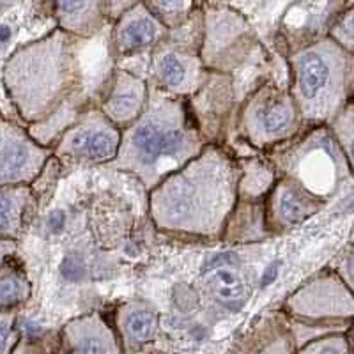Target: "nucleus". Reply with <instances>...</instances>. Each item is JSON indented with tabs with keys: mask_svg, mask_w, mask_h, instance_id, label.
Wrapping results in <instances>:
<instances>
[{
	"mask_svg": "<svg viewBox=\"0 0 354 354\" xmlns=\"http://www.w3.org/2000/svg\"><path fill=\"white\" fill-rule=\"evenodd\" d=\"M55 354H122V349L112 328L100 315H88L66 326Z\"/></svg>",
	"mask_w": 354,
	"mask_h": 354,
	"instance_id": "nucleus-9",
	"label": "nucleus"
},
{
	"mask_svg": "<svg viewBox=\"0 0 354 354\" xmlns=\"http://www.w3.org/2000/svg\"><path fill=\"white\" fill-rule=\"evenodd\" d=\"M144 8L154 9V12H151V15H154V17L160 15L163 21L176 25L177 21L188 15L194 4L192 2H147V4H144Z\"/></svg>",
	"mask_w": 354,
	"mask_h": 354,
	"instance_id": "nucleus-21",
	"label": "nucleus"
},
{
	"mask_svg": "<svg viewBox=\"0 0 354 354\" xmlns=\"http://www.w3.org/2000/svg\"><path fill=\"white\" fill-rule=\"evenodd\" d=\"M236 195V172L223 153L205 151L174 174L153 194V213L161 227L218 234Z\"/></svg>",
	"mask_w": 354,
	"mask_h": 354,
	"instance_id": "nucleus-1",
	"label": "nucleus"
},
{
	"mask_svg": "<svg viewBox=\"0 0 354 354\" xmlns=\"http://www.w3.org/2000/svg\"><path fill=\"white\" fill-rule=\"evenodd\" d=\"M17 310H2L0 312V354H12L20 340L18 333Z\"/></svg>",
	"mask_w": 354,
	"mask_h": 354,
	"instance_id": "nucleus-20",
	"label": "nucleus"
},
{
	"mask_svg": "<svg viewBox=\"0 0 354 354\" xmlns=\"http://www.w3.org/2000/svg\"><path fill=\"white\" fill-rule=\"evenodd\" d=\"M30 294L27 278L20 271L0 274V312L11 310L24 303Z\"/></svg>",
	"mask_w": 354,
	"mask_h": 354,
	"instance_id": "nucleus-18",
	"label": "nucleus"
},
{
	"mask_svg": "<svg viewBox=\"0 0 354 354\" xmlns=\"http://www.w3.org/2000/svg\"><path fill=\"white\" fill-rule=\"evenodd\" d=\"M294 105L308 119H330L344 101V50L333 41L301 50L292 59Z\"/></svg>",
	"mask_w": 354,
	"mask_h": 354,
	"instance_id": "nucleus-3",
	"label": "nucleus"
},
{
	"mask_svg": "<svg viewBox=\"0 0 354 354\" xmlns=\"http://www.w3.org/2000/svg\"><path fill=\"white\" fill-rule=\"evenodd\" d=\"M289 308L296 315L308 319L351 317L353 298L340 280L333 277L315 280L289 299Z\"/></svg>",
	"mask_w": 354,
	"mask_h": 354,
	"instance_id": "nucleus-7",
	"label": "nucleus"
},
{
	"mask_svg": "<svg viewBox=\"0 0 354 354\" xmlns=\"http://www.w3.org/2000/svg\"><path fill=\"white\" fill-rule=\"evenodd\" d=\"M48 153L30 135L0 119V188L27 185L39 174Z\"/></svg>",
	"mask_w": 354,
	"mask_h": 354,
	"instance_id": "nucleus-5",
	"label": "nucleus"
},
{
	"mask_svg": "<svg viewBox=\"0 0 354 354\" xmlns=\"http://www.w3.org/2000/svg\"><path fill=\"white\" fill-rule=\"evenodd\" d=\"M12 37V28L8 24H0V43H8Z\"/></svg>",
	"mask_w": 354,
	"mask_h": 354,
	"instance_id": "nucleus-29",
	"label": "nucleus"
},
{
	"mask_svg": "<svg viewBox=\"0 0 354 354\" xmlns=\"http://www.w3.org/2000/svg\"><path fill=\"white\" fill-rule=\"evenodd\" d=\"M121 144V135L112 122L105 121L100 113H93L62 138L59 151L75 158L94 161L112 160Z\"/></svg>",
	"mask_w": 354,
	"mask_h": 354,
	"instance_id": "nucleus-8",
	"label": "nucleus"
},
{
	"mask_svg": "<svg viewBox=\"0 0 354 354\" xmlns=\"http://www.w3.org/2000/svg\"><path fill=\"white\" fill-rule=\"evenodd\" d=\"M176 106L142 117L129 129L117 167H128L142 176L156 174L170 161H181L198 147L194 133L185 128V119Z\"/></svg>",
	"mask_w": 354,
	"mask_h": 354,
	"instance_id": "nucleus-4",
	"label": "nucleus"
},
{
	"mask_svg": "<svg viewBox=\"0 0 354 354\" xmlns=\"http://www.w3.org/2000/svg\"><path fill=\"white\" fill-rule=\"evenodd\" d=\"M234 264H238V257L234 254H218L216 257H213L205 264L204 271H214L220 270V268H229V266Z\"/></svg>",
	"mask_w": 354,
	"mask_h": 354,
	"instance_id": "nucleus-25",
	"label": "nucleus"
},
{
	"mask_svg": "<svg viewBox=\"0 0 354 354\" xmlns=\"http://www.w3.org/2000/svg\"><path fill=\"white\" fill-rule=\"evenodd\" d=\"M189 57L177 52H161L156 57V75L163 85L170 88H181L189 75Z\"/></svg>",
	"mask_w": 354,
	"mask_h": 354,
	"instance_id": "nucleus-17",
	"label": "nucleus"
},
{
	"mask_svg": "<svg viewBox=\"0 0 354 354\" xmlns=\"http://www.w3.org/2000/svg\"><path fill=\"white\" fill-rule=\"evenodd\" d=\"M119 328H121L126 351L137 353L156 338L158 315L145 308L128 310L119 317Z\"/></svg>",
	"mask_w": 354,
	"mask_h": 354,
	"instance_id": "nucleus-13",
	"label": "nucleus"
},
{
	"mask_svg": "<svg viewBox=\"0 0 354 354\" xmlns=\"http://www.w3.org/2000/svg\"><path fill=\"white\" fill-rule=\"evenodd\" d=\"M259 354H294V344L287 335H278L266 344Z\"/></svg>",
	"mask_w": 354,
	"mask_h": 354,
	"instance_id": "nucleus-24",
	"label": "nucleus"
},
{
	"mask_svg": "<svg viewBox=\"0 0 354 354\" xmlns=\"http://www.w3.org/2000/svg\"><path fill=\"white\" fill-rule=\"evenodd\" d=\"M68 39L57 32L43 43L20 50L6 64L4 80L9 96L27 121L48 113L50 106L69 88Z\"/></svg>",
	"mask_w": 354,
	"mask_h": 354,
	"instance_id": "nucleus-2",
	"label": "nucleus"
},
{
	"mask_svg": "<svg viewBox=\"0 0 354 354\" xmlns=\"http://www.w3.org/2000/svg\"><path fill=\"white\" fill-rule=\"evenodd\" d=\"M103 4L96 2H59V20L66 30L78 34H88L96 27L97 9Z\"/></svg>",
	"mask_w": 354,
	"mask_h": 354,
	"instance_id": "nucleus-16",
	"label": "nucleus"
},
{
	"mask_svg": "<svg viewBox=\"0 0 354 354\" xmlns=\"http://www.w3.org/2000/svg\"><path fill=\"white\" fill-rule=\"evenodd\" d=\"M15 252H17V245H15V241L0 239V271L4 270L6 266H8V261L15 255Z\"/></svg>",
	"mask_w": 354,
	"mask_h": 354,
	"instance_id": "nucleus-26",
	"label": "nucleus"
},
{
	"mask_svg": "<svg viewBox=\"0 0 354 354\" xmlns=\"http://www.w3.org/2000/svg\"><path fill=\"white\" fill-rule=\"evenodd\" d=\"M245 126L254 142H277L287 137L296 128L292 97L278 88H262L246 109Z\"/></svg>",
	"mask_w": 354,
	"mask_h": 354,
	"instance_id": "nucleus-6",
	"label": "nucleus"
},
{
	"mask_svg": "<svg viewBox=\"0 0 354 354\" xmlns=\"http://www.w3.org/2000/svg\"><path fill=\"white\" fill-rule=\"evenodd\" d=\"M209 286L213 290L214 298L227 308L238 310L245 305V299L248 296L245 282L234 271L220 268L211 273Z\"/></svg>",
	"mask_w": 354,
	"mask_h": 354,
	"instance_id": "nucleus-15",
	"label": "nucleus"
},
{
	"mask_svg": "<svg viewBox=\"0 0 354 354\" xmlns=\"http://www.w3.org/2000/svg\"><path fill=\"white\" fill-rule=\"evenodd\" d=\"M46 225L52 232H61L66 225V213L64 211H53L52 214L48 216V221H46Z\"/></svg>",
	"mask_w": 354,
	"mask_h": 354,
	"instance_id": "nucleus-27",
	"label": "nucleus"
},
{
	"mask_svg": "<svg viewBox=\"0 0 354 354\" xmlns=\"http://www.w3.org/2000/svg\"><path fill=\"white\" fill-rule=\"evenodd\" d=\"M315 209H317V201L306 194L298 183L283 181L274 188L271 211H273V220L278 225H296L298 221H303L306 216L315 213Z\"/></svg>",
	"mask_w": 354,
	"mask_h": 354,
	"instance_id": "nucleus-11",
	"label": "nucleus"
},
{
	"mask_svg": "<svg viewBox=\"0 0 354 354\" xmlns=\"http://www.w3.org/2000/svg\"><path fill=\"white\" fill-rule=\"evenodd\" d=\"M294 354H351V344L344 335H330L305 344Z\"/></svg>",
	"mask_w": 354,
	"mask_h": 354,
	"instance_id": "nucleus-19",
	"label": "nucleus"
},
{
	"mask_svg": "<svg viewBox=\"0 0 354 354\" xmlns=\"http://www.w3.org/2000/svg\"><path fill=\"white\" fill-rule=\"evenodd\" d=\"M61 274L62 278L69 282H80L85 277V262L78 254H69L62 259L61 262Z\"/></svg>",
	"mask_w": 354,
	"mask_h": 354,
	"instance_id": "nucleus-22",
	"label": "nucleus"
},
{
	"mask_svg": "<svg viewBox=\"0 0 354 354\" xmlns=\"http://www.w3.org/2000/svg\"><path fill=\"white\" fill-rule=\"evenodd\" d=\"M161 36V25L151 12L126 11L122 24L115 34L117 46L121 52H135L145 48Z\"/></svg>",
	"mask_w": 354,
	"mask_h": 354,
	"instance_id": "nucleus-12",
	"label": "nucleus"
},
{
	"mask_svg": "<svg viewBox=\"0 0 354 354\" xmlns=\"http://www.w3.org/2000/svg\"><path fill=\"white\" fill-rule=\"evenodd\" d=\"M145 103V85L131 75L119 71L112 93L103 103V112L112 122L128 124L140 117Z\"/></svg>",
	"mask_w": 354,
	"mask_h": 354,
	"instance_id": "nucleus-10",
	"label": "nucleus"
},
{
	"mask_svg": "<svg viewBox=\"0 0 354 354\" xmlns=\"http://www.w3.org/2000/svg\"><path fill=\"white\" fill-rule=\"evenodd\" d=\"M333 36L347 50H353V11H347L346 17L340 18L333 28Z\"/></svg>",
	"mask_w": 354,
	"mask_h": 354,
	"instance_id": "nucleus-23",
	"label": "nucleus"
},
{
	"mask_svg": "<svg viewBox=\"0 0 354 354\" xmlns=\"http://www.w3.org/2000/svg\"><path fill=\"white\" fill-rule=\"evenodd\" d=\"M28 197L30 192L25 186L0 188V239L18 238Z\"/></svg>",
	"mask_w": 354,
	"mask_h": 354,
	"instance_id": "nucleus-14",
	"label": "nucleus"
},
{
	"mask_svg": "<svg viewBox=\"0 0 354 354\" xmlns=\"http://www.w3.org/2000/svg\"><path fill=\"white\" fill-rule=\"evenodd\" d=\"M278 271H280V261L271 262V264L266 268L264 274H262V286H270V283H273L278 277Z\"/></svg>",
	"mask_w": 354,
	"mask_h": 354,
	"instance_id": "nucleus-28",
	"label": "nucleus"
}]
</instances>
